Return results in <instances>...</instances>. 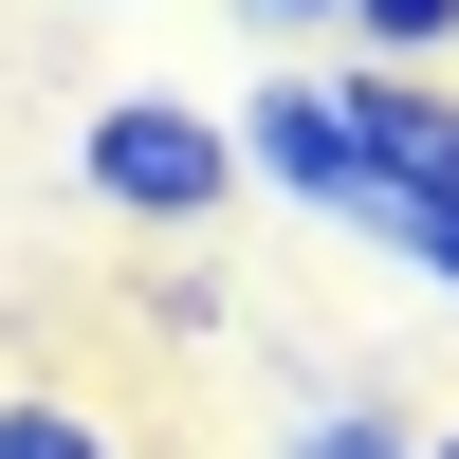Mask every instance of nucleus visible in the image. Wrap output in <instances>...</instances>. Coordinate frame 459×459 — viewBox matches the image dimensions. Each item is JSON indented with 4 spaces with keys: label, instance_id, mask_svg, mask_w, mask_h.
I'll return each instance as SVG.
<instances>
[{
    "label": "nucleus",
    "instance_id": "f257e3e1",
    "mask_svg": "<svg viewBox=\"0 0 459 459\" xmlns=\"http://www.w3.org/2000/svg\"><path fill=\"white\" fill-rule=\"evenodd\" d=\"M74 203L129 221L147 257H166V239H221V221L257 203V184H239V110H203V92H92V110H74Z\"/></svg>",
    "mask_w": 459,
    "mask_h": 459
},
{
    "label": "nucleus",
    "instance_id": "f03ea898",
    "mask_svg": "<svg viewBox=\"0 0 459 459\" xmlns=\"http://www.w3.org/2000/svg\"><path fill=\"white\" fill-rule=\"evenodd\" d=\"M239 184L276 221H313V239H350V257H386V147H368V110H350V56L331 74H257L239 92Z\"/></svg>",
    "mask_w": 459,
    "mask_h": 459
},
{
    "label": "nucleus",
    "instance_id": "7ed1b4c3",
    "mask_svg": "<svg viewBox=\"0 0 459 459\" xmlns=\"http://www.w3.org/2000/svg\"><path fill=\"white\" fill-rule=\"evenodd\" d=\"M0 459H129V423L74 386H0Z\"/></svg>",
    "mask_w": 459,
    "mask_h": 459
},
{
    "label": "nucleus",
    "instance_id": "20e7f679",
    "mask_svg": "<svg viewBox=\"0 0 459 459\" xmlns=\"http://www.w3.org/2000/svg\"><path fill=\"white\" fill-rule=\"evenodd\" d=\"M276 459H423V423L368 404V386H331V404H294V423H276Z\"/></svg>",
    "mask_w": 459,
    "mask_h": 459
},
{
    "label": "nucleus",
    "instance_id": "39448f33",
    "mask_svg": "<svg viewBox=\"0 0 459 459\" xmlns=\"http://www.w3.org/2000/svg\"><path fill=\"white\" fill-rule=\"evenodd\" d=\"M350 56L368 74H459V0H350Z\"/></svg>",
    "mask_w": 459,
    "mask_h": 459
},
{
    "label": "nucleus",
    "instance_id": "423d86ee",
    "mask_svg": "<svg viewBox=\"0 0 459 459\" xmlns=\"http://www.w3.org/2000/svg\"><path fill=\"white\" fill-rule=\"evenodd\" d=\"M147 313L203 350V331H221V257H203V239H166V257H147Z\"/></svg>",
    "mask_w": 459,
    "mask_h": 459
},
{
    "label": "nucleus",
    "instance_id": "0eeeda50",
    "mask_svg": "<svg viewBox=\"0 0 459 459\" xmlns=\"http://www.w3.org/2000/svg\"><path fill=\"white\" fill-rule=\"evenodd\" d=\"M239 19H276V37H350V0H239Z\"/></svg>",
    "mask_w": 459,
    "mask_h": 459
},
{
    "label": "nucleus",
    "instance_id": "6e6552de",
    "mask_svg": "<svg viewBox=\"0 0 459 459\" xmlns=\"http://www.w3.org/2000/svg\"><path fill=\"white\" fill-rule=\"evenodd\" d=\"M423 459H459V423H423Z\"/></svg>",
    "mask_w": 459,
    "mask_h": 459
}]
</instances>
